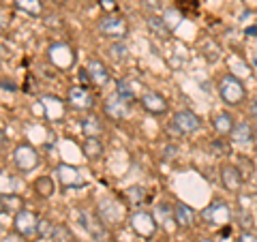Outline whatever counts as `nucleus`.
<instances>
[{"instance_id": "31", "label": "nucleus", "mask_w": 257, "mask_h": 242, "mask_svg": "<svg viewBox=\"0 0 257 242\" xmlns=\"http://www.w3.org/2000/svg\"><path fill=\"white\" fill-rule=\"evenodd\" d=\"M210 152L214 157H227L229 155V144L225 142V140H214V142H210Z\"/></svg>"}, {"instance_id": "2", "label": "nucleus", "mask_w": 257, "mask_h": 242, "mask_svg": "<svg viewBox=\"0 0 257 242\" xmlns=\"http://www.w3.org/2000/svg\"><path fill=\"white\" fill-rule=\"evenodd\" d=\"M202 221L210 227H225L231 221V208L227 206V201L223 199H212L204 210H202Z\"/></svg>"}, {"instance_id": "33", "label": "nucleus", "mask_w": 257, "mask_h": 242, "mask_svg": "<svg viewBox=\"0 0 257 242\" xmlns=\"http://www.w3.org/2000/svg\"><path fill=\"white\" fill-rule=\"evenodd\" d=\"M236 242H257V236H255L251 229H246V231H240L238 233V240Z\"/></svg>"}, {"instance_id": "17", "label": "nucleus", "mask_w": 257, "mask_h": 242, "mask_svg": "<svg viewBox=\"0 0 257 242\" xmlns=\"http://www.w3.org/2000/svg\"><path fill=\"white\" fill-rule=\"evenodd\" d=\"M86 71H88V77H90V84L96 86V88L107 86L109 79H111L107 67L101 60H90V62H88V67H86Z\"/></svg>"}, {"instance_id": "40", "label": "nucleus", "mask_w": 257, "mask_h": 242, "mask_svg": "<svg viewBox=\"0 0 257 242\" xmlns=\"http://www.w3.org/2000/svg\"><path fill=\"white\" fill-rule=\"evenodd\" d=\"M251 114L257 118V96H255V99L251 101Z\"/></svg>"}, {"instance_id": "13", "label": "nucleus", "mask_w": 257, "mask_h": 242, "mask_svg": "<svg viewBox=\"0 0 257 242\" xmlns=\"http://www.w3.org/2000/svg\"><path fill=\"white\" fill-rule=\"evenodd\" d=\"M56 176H58V182L62 189H77V187H84V178H82V172L73 165H67V163H60L56 167Z\"/></svg>"}, {"instance_id": "6", "label": "nucleus", "mask_w": 257, "mask_h": 242, "mask_svg": "<svg viewBox=\"0 0 257 242\" xmlns=\"http://www.w3.org/2000/svg\"><path fill=\"white\" fill-rule=\"evenodd\" d=\"M103 114L109 120H114V123H122V120L131 116V101H126L118 92H114L103 103Z\"/></svg>"}, {"instance_id": "16", "label": "nucleus", "mask_w": 257, "mask_h": 242, "mask_svg": "<svg viewBox=\"0 0 257 242\" xmlns=\"http://www.w3.org/2000/svg\"><path fill=\"white\" fill-rule=\"evenodd\" d=\"M231 142L234 144H240V146H246V144H253L255 142V127L253 123H248V120H240V123H236L234 131H231Z\"/></svg>"}, {"instance_id": "34", "label": "nucleus", "mask_w": 257, "mask_h": 242, "mask_svg": "<svg viewBox=\"0 0 257 242\" xmlns=\"http://www.w3.org/2000/svg\"><path fill=\"white\" fill-rule=\"evenodd\" d=\"M240 227H242V231H246V229H251V225H253V219H251V214H246L244 210L240 212Z\"/></svg>"}, {"instance_id": "18", "label": "nucleus", "mask_w": 257, "mask_h": 242, "mask_svg": "<svg viewBox=\"0 0 257 242\" xmlns=\"http://www.w3.org/2000/svg\"><path fill=\"white\" fill-rule=\"evenodd\" d=\"M96 214H99L107 225H114V223L120 221V216H122V210H120V206L116 204L114 199L105 197V199L99 201V206H96Z\"/></svg>"}, {"instance_id": "32", "label": "nucleus", "mask_w": 257, "mask_h": 242, "mask_svg": "<svg viewBox=\"0 0 257 242\" xmlns=\"http://www.w3.org/2000/svg\"><path fill=\"white\" fill-rule=\"evenodd\" d=\"M126 195H128V201H131L133 206H140L142 201H144V191H142V187H131Z\"/></svg>"}, {"instance_id": "14", "label": "nucleus", "mask_w": 257, "mask_h": 242, "mask_svg": "<svg viewBox=\"0 0 257 242\" xmlns=\"http://www.w3.org/2000/svg\"><path fill=\"white\" fill-rule=\"evenodd\" d=\"M50 60H52L60 71H67V69L73 67L75 54L71 52L69 45H64V43H54V45L50 47Z\"/></svg>"}, {"instance_id": "23", "label": "nucleus", "mask_w": 257, "mask_h": 242, "mask_svg": "<svg viewBox=\"0 0 257 242\" xmlns=\"http://www.w3.org/2000/svg\"><path fill=\"white\" fill-rule=\"evenodd\" d=\"M146 26H148V30L157 39H167V37L172 35V30L165 24V20L163 18H157V15H150V18H146Z\"/></svg>"}, {"instance_id": "19", "label": "nucleus", "mask_w": 257, "mask_h": 242, "mask_svg": "<svg viewBox=\"0 0 257 242\" xmlns=\"http://www.w3.org/2000/svg\"><path fill=\"white\" fill-rule=\"evenodd\" d=\"M210 125L214 129V133L225 137V135H231V131H234V127H236V120L229 111H216L210 120Z\"/></svg>"}, {"instance_id": "22", "label": "nucleus", "mask_w": 257, "mask_h": 242, "mask_svg": "<svg viewBox=\"0 0 257 242\" xmlns=\"http://www.w3.org/2000/svg\"><path fill=\"white\" fill-rule=\"evenodd\" d=\"M82 155L88 161H99L103 157V144L99 142V137H86L82 142Z\"/></svg>"}, {"instance_id": "12", "label": "nucleus", "mask_w": 257, "mask_h": 242, "mask_svg": "<svg viewBox=\"0 0 257 242\" xmlns=\"http://www.w3.org/2000/svg\"><path fill=\"white\" fill-rule=\"evenodd\" d=\"M221 184L229 193H238L242 189V182H244V176L240 172V167L236 163H223L221 165Z\"/></svg>"}, {"instance_id": "39", "label": "nucleus", "mask_w": 257, "mask_h": 242, "mask_svg": "<svg viewBox=\"0 0 257 242\" xmlns=\"http://www.w3.org/2000/svg\"><path fill=\"white\" fill-rule=\"evenodd\" d=\"M3 90L7 92V90H15V88H13V84H11V82H7V79H3Z\"/></svg>"}, {"instance_id": "29", "label": "nucleus", "mask_w": 257, "mask_h": 242, "mask_svg": "<svg viewBox=\"0 0 257 242\" xmlns=\"http://www.w3.org/2000/svg\"><path fill=\"white\" fill-rule=\"evenodd\" d=\"M54 229H56V225L50 219H41V221H39L37 236L41 238V240H52L54 238Z\"/></svg>"}, {"instance_id": "4", "label": "nucleus", "mask_w": 257, "mask_h": 242, "mask_svg": "<svg viewBox=\"0 0 257 242\" xmlns=\"http://www.w3.org/2000/svg\"><path fill=\"white\" fill-rule=\"evenodd\" d=\"M128 223H131L133 231L142 238H152L159 229V223L155 219V214L148 210H135L131 216H128Z\"/></svg>"}, {"instance_id": "24", "label": "nucleus", "mask_w": 257, "mask_h": 242, "mask_svg": "<svg viewBox=\"0 0 257 242\" xmlns=\"http://www.w3.org/2000/svg\"><path fill=\"white\" fill-rule=\"evenodd\" d=\"M13 3L22 13L30 15V18H41L43 15V3L41 0H13Z\"/></svg>"}, {"instance_id": "10", "label": "nucleus", "mask_w": 257, "mask_h": 242, "mask_svg": "<svg viewBox=\"0 0 257 242\" xmlns=\"http://www.w3.org/2000/svg\"><path fill=\"white\" fill-rule=\"evenodd\" d=\"M39 216L32 212V210H26V208H22V210L15 212L13 216V227L18 233H22L24 238H28V236H35L37 229H39Z\"/></svg>"}, {"instance_id": "37", "label": "nucleus", "mask_w": 257, "mask_h": 242, "mask_svg": "<svg viewBox=\"0 0 257 242\" xmlns=\"http://www.w3.org/2000/svg\"><path fill=\"white\" fill-rule=\"evenodd\" d=\"M101 9H105L107 13H111L116 9V3H114V0H101Z\"/></svg>"}, {"instance_id": "35", "label": "nucleus", "mask_w": 257, "mask_h": 242, "mask_svg": "<svg viewBox=\"0 0 257 242\" xmlns=\"http://www.w3.org/2000/svg\"><path fill=\"white\" fill-rule=\"evenodd\" d=\"M144 7H148L152 11H159V9H163V3L161 0H144Z\"/></svg>"}, {"instance_id": "28", "label": "nucleus", "mask_w": 257, "mask_h": 242, "mask_svg": "<svg viewBox=\"0 0 257 242\" xmlns=\"http://www.w3.org/2000/svg\"><path fill=\"white\" fill-rule=\"evenodd\" d=\"M52 242H75V236H73V231H71L67 225H56V229H54V238Z\"/></svg>"}, {"instance_id": "27", "label": "nucleus", "mask_w": 257, "mask_h": 242, "mask_svg": "<svg viewBox=\"0 0 257 242\" xmlns=\"http://www.w3.org/2000/svg\"><path fill=\"white\" fill-rule=\"evenodd\" d=\"M111 58L114 60H124L126 56H128V47H126V43L124 41H111V45H109V52H107Z\"/></svg>"}, {"instance_id": "11", "label": "nucleus", "mask_w": 257, "mask_h": 242, "mask_svg": "<svg viewBox=\"0 0 257 242\" xmlns=\"http://www.w3.org/2000/svg\"><path fill=\"white\" fill-rule=\"evenodd\" d=\"M142 107L144 111H148V114L152 116H163L167 114V109H170V103H167V99L161 92H155V90H146L142 94Z\"/></svg>"}, {"instance_id": "8", "label": "nucleus", "mask_w": 257, "mask_h": 242, "mask_svg": "<svg viewBox=\"0 0 257 242\" xmlns=\"http://www.w3.org/2000/svg\"><path fill=\"white\" fill-rule=\"evenodd\" d=\"M199 127H202V118L191 109H180L172 116V129L180 135L195 133V131H199Z\"/></svg>"}, {"instance_id": "9", "label": "nucleus", "mask_w": 257, "mask_h": 242, "mask_svg": "<svg viewBox=\"0 0 257 242\" xmlns=\"http://www.w3.org/2000/svg\"><path fill=\"white\" fill-rule=\"evenodd\" d=\"M13 163L20 172L28 174L39 165V152L32 148L30 144H20V146L13 150Z\"/></svg>"}, {"instance_id": "3", "label": "nucleus", "mask_w": 257, "mask_h": 242, "mask_svg": "<svg viewBox=\"0 0 257 242\" xmlns=\"http://www.w3.org/2000/svg\"><path fill=\"white\" fill-rule=\"evenodd\" d=\"M99 32L103 37L111 39V41H124L128 35V24L122 15L107 13L105 18H101V22H99Z\"/></svg>"}, {"instance_id": "42", "label": "nucleus", "mask_w": 257, "mask_h": 242, "mask_svg": "<svg viewBox=\"0 0 257 242\" xmlns=\"http://www.w3.org/2000/svg\"><path fill=\"white\" fill-rule=\"evenodd\" d=\"M82 3H84V0H82Z\"/></svg>"}, {"instance_id": "5", "label": "nucleus", "mask_w": 257, "mask_h": 242, "mask_svg": "<svg viewBox=\"0 0 257 242\" xmlns=\"http://www.w3.org/2000/svg\"><path fill=\"white\" fill-rule=\"evenodd\" d=\"M79 223H82V227L90 233V236L96 240V242H109V231H107V223L101 219L99 214H92V212H79L77 214Z\"/></svg>"}, {"instance_id": "26", "label": "nucleus", "mask_w": 257, "mask_h": 242, "mask_svg": "<svg viewBox=\"0 0 257 242\" xmlns=\"http://www.w3.org/2000/svg\"><path fill=\"white\" fill-rule=\"evenodd\" d=\"M35 191H37V195L39 197H52L54 195V191H56V184L52 180V176H39V178L35 180Z\"/></svg>"}, {"instance_id": "7", "label": "nucleus", "mask_w": 257, "mask_h": 242, "mask_svg": "<svg viewBox=\"0 0 257 242\" xmlns=\"http://www.w3.org/2000/svg\"><path fill=\"white\" fill-rule=\"evenodd\" d=\"M67 103L77 111H88L94 107V92L84 84H75L69 88L67 92Z\"/></svg>"}, {"instance_id": "41", "label": "nucleus", "mask_w": 257, "mask_h": 242, "mask_svg": "<svg viewBox=\"0 0 257 242\" xmlns=\"http://www.w3.org/2000/svg\"><path fill=\"white\" fill-rule=\"evenodd\" d=\"M199 242H216L214 238H199Z\"/></svg>"}, {"instance_id": "30", "label": "nucleus", "mask_w": 257, "mask_h": 242, "mask_svg": "<svg viewBox=\"0 0 257 242\" xmlns=\"http://www.w3.org/2000/svg\"><path fill=\"white\" fill-rule=\"evenodd\" d=\"M182 18H184V15H182L178 9H176V7H174V9H165V11H163V20H165L167 26H170V30H174L176 24L182 22Z\"/></svg>"}, {"instance_id": "1", "label": "nucleus", "mask_w": 257, "mask_h": 242, "mask_svg": "<svg viewBox=\"0 0 257 242\" xmlns=\"http://www.w3.org/2000/svg\"><path fill=\"white\" fill-rule=\"evenodd\" d=\"M219 94L225 105L229 107H238L246 101V88L242 84V79L234 73H227L219 79Z\"/></svg>"}, {"instance_id": "15", "label": "nucleus", "mask_w": 257, "mask_h": 242, "mask_svg": "<svg viewBox=\"0 0 257 242\" xmlns=\"http://www.w3.org/2000/svg\"><path fill=\"white\" fill-rule=\"evenodd\" d=\"M195 219H197V214L191 206L182 204V201L174 204V221H176V227L178 229H191L193 225H195Z\"/></svg>"}, {"instance_id": "20", "label": "nucleus", "mask_w": 257, "mask_h": 242, "mask_svg": "<svg viewBox=\"0 0 257 242\" xmlns=\"http://www.w3.org/2000/svg\"><path fill=\"white\" fill-rule=\"evenodd\" d=\"M41 103H43V116L47 120L60 123V120L64 118V105H62L60 99H56V96H43Z\"/></svg>"}, {"instance_id": "25", "label": "nucleus", "mask_w": 257, "mask_h": 242, "mask_svg": "<svg viewBox=\"0 0 257 242\" xmlns=\"http://www.w3.org/2000/svg\"><path fill=\"white\" fill-rule=\"evenodd\" d=\"M82 133L86 137H99L103 133V120L99 116H86L82 120Z\"/></svg>"}, {"instance_id": "36", "label": "nucleus", "mask_w": 257, "mask_h": 242, "mask_svg": "<svg viewBox=\"0 0 257 242\" xmlns=\"http://www.w3.org/2000/svg\"><path fill=\"white\" fill-rule=\"evenodd\" d=\"M3 242H26L22 233H9V236H3Z\"/></svg>"}, {"instance_id": "38", "label": "nucleus", "mask_w": 257, "mask_h": 242, "mask_svg": "<svg viewBox=\"0 0 257 242\" xmlns=\"http://www.w3.org/2000/svg\"><path fill=\"white\" fill-rule=\"evenodd\" d=\"M163 152H165V159H174L176 152H178V148H176V146H167Z\"/></svg>"}, {"instance_id": "21", "label": "nucleus", "mask_w": 257, "mask_h": 242, "mask_svg": "<svg viewBox=\"0 0 257 242\" xmlns=\"http://www.w3.org/2000/svg\"><path fill=\"white\" fill-rule=\"evenodd\" d=\"M116 92L122 96V99L133 103L135 99H138L140 84L135 82V79H131V77H122V79H118V82H116Z\"/></svg>"}]
</instances>
